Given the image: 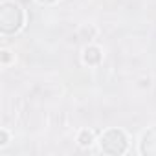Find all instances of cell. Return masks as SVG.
<instances>
[{"instance_id": "obj_5", "label": "cell", "mask_w": 156, "mask_h": 156, "mask_svg": "<svg viewBox=\"0 0 156 156\" xmlns=\"http://www.w3.org/2000/svg\"><path fill=\"white\" fill-rule=\"evenodd\" d=\"M77 141H79L81 147L92 145V141H94V132H92V130H81V134H79V138H77Z\"/></svg>"}, {"instance_id": "obj_2", "label": "cell", "mask_w": 156, "mask_h": 156, "mask_svg": "<svg viewBox=\"0 0 156 156\" xmlns=\"http://www.w3.org/2000/svg\"><path fill=\"white\" fill-rule=\"evenodd\" d=\"M101 149L107 154H121L127 151V136L119 129H110L101 136Z\"/></svg>"}, {"instance_id": "obj_4", "label": "cell", "mask_w": 156, "mask_h": 156, "mask_svg": "<svg viewBox=\"0 0 156 156\" xmlns=\"http://www.w3.org/2000/svg\"><path fill=\"white\" fill-rule=\"evenodd\" d=\"M101 61V50L98 46H88L85 48V62L88 64H98Z\"/></svg>"}, {"instance_id": "obj_8", "label": "cell", "mask_w": 156, "mask_h": 156, "mask_svg": "<svg viewBox=\"0 0 156 156\" xmlns=\"http://www.w3.org/2000/svg\"><path fill=\"white\" fill-rule=\"evenodd\" d=\"M39 2H42V4H50V2H55V0H39Z\"/></svg>"}, {"instance_id": "obj_1", "label": "cell", "mask_w": 156, "mask_h": 156, "mask_svg": "<svg viewBox=\"0 0 156 156\" xmlns=\"http://www.w3.org/2000/svg\"><path fill=\"white\" fill-rule=\"evenodd\" d=\"M24 20V13L19 4L15 2H4L0 8V28L4 33H13L20 30Z\"/></svg>"}, {"instance_id": "obj_7", "label": "cell", "mask_w": 156, "mask_h": 156, "mask_svg": "<svg viewBox=\"0 0 156 156\" xmlns=\"http://www.w3.org/2000/svg\"><path fill=\"white\" fill-rule=\"evenodd\" d=\"M2 53H4V62H8V61H9V55H8L9 51H2Z\"/></svg>"}, {"instance_id": "obj_6", "label": "cell", "mask_w": 156, "mask_h": 156, "mask_svg": "<svg viewBox=\"0 0 156 156\" xmlns=\"http://www.w3.org/2000/svg\"><path fill=\"white\" fill-rule=\"evenodd\" d=\"M0 143H2V145L8 143V132H6V130H2V141H0Z\"/></svg>"}, {"instance_id": "obj_3", "label": "cell", "mask_w": 156, "mask_h": 156, "mask_svg": "<svg viewBox=\"0 0 156 156\" xmlns=\"http://www.w3.org/2000/svg\"><path fill=\"white\" fill-rule=\"evenodd\" d=\"M141 152L143 154H154L156 156V127L147 130L141 138Z\"/></svg>"}]
</instances>
